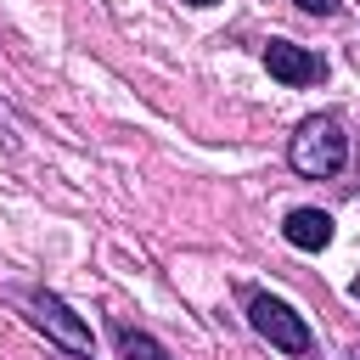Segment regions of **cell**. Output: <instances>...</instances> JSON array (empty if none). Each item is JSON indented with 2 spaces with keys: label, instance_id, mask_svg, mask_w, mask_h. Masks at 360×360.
Wrapping results in <instances>:
<instances>
[{
  "label": "cell",
  "instance_id": "cell-1",
  "mask_svg": "<svg viewBox=\"0 0 360 360\" xmlns=\"http://www.w3.org/2000/svg\"><path fill=\"white\" fill-rule=\"evenodd\" d=\"M287 163H292L304 180H332V174H343V163H349V135H343V124H338L332 112L304 118L298 135H292V146H287Z\"/></svg>",
  "mask_w": 360,
  "mask_h": 360
},
{
  "label": "cell",
  "instance_id": "cell-9",
  "mask_svg": "<svg viewBox=\"0 0 360 360\" xmlns=\"http://www.w3.org/2000/svg\"><path fill=\"white\" fill-rule=\"evenodd\" d=\"M186 6H197V11H202V6H219V0H186Z\"/></svg>",
  "mask_w": 360,
  "mask_h": 360
},
{
  "label": "cell",
  "instance_id": "cell-10",
  "mask_svg": "<svg viewBox=\"0 0 360 360\" xmlns=\"http://www.w3.org/2000/svg\"><path fill=\"white\" fill-rule=\"evenodd\" d=\"M349 360H360V343H354V349H349Z\"/></svg>",
  "mask_w": 360,
  "mask_h": 360
},
{
  "label": "cell",
  "instance_id": "cell-4",
  "mask_svg": "<svg viewBox=\"0 0 360 360\" xmlns=\"http://www.w3.org/2000/svg\"><path fill=\"white\" fill-rule=\"evenodd\" d=\"M264 68H270V79H281V84H321V79H326V62H321L315 51L292 45V39H270V45H264Z\"/></svg>",
  "mask_w": 360,
  "mask_h": 360
},
{
  "label": "cell",
  "instance_id": "cell-5",
  "mask_svg": "<svg viewBox=\"0 0 360 360\" xmlns=\"http://www.w3.org/2000/svg\"><path fill=\"white\" fill-rule=\"evenodd\" d=\"M281 236H287L298 253H321V248L332 242V214H326V208H292V214L281 219Z\"/></svg>",
  "mask_w": 360,
  "mask_h": 360
},
{
  "label": "cell",
  "instance_id": "cell-8",
  "mask_svg": "<svg viewBox=\"0 0 360 360\" xmlns=\"http://www.w3.org/2000/svg\"><path fill=\"white\" fill-rule=\"evenodd\" d=\"M56 360H84V354H73V349H62V354H56Z\"/></svg>",
  "mask_w": 360,
  "mask_h": 360
},
{
  "label": "cell",
  "instance_id": "cell-7",
  "mask_svg": "<svg viewBox=\"0 0 360 360\" xmlns=\"http://www.w3.org/2000/svg\"><path fill=\"white\" fill-rule=\"evenodd\" d=\"M298 11H309V17H332L338 0H298Z\"/></svg>",
  "mask_w": 360,
  "mask_h": 360
},
{
  "label": "cell",
  "instance_id": "cell-6",
  "mask_svg": "<svg viewBox=\"0 0 360 360\" xmlns=\"http://www.w3.org/2000/svg\"><path fill=\"white\" fill-rule=\"evenodd\" d=\"M112 343H118V354H124V360H169V349H163L152 332L129 326V321H118V326H112Z\"/></svg>",
  "mask_w": 360,
  "mask_h": 360
},
{
  "label": "cell",
  "instance_id": "cell-2",
  "mask_svg": "<svg viewBox=\"0 0 360 360\" xmlns=\"http://www.w3.org/2000/svg\"><path fill=\"white\" fill-rule=\"evenodd\" d=\"M248 326L270 343V349H281V354H315V338H309V321L292 309V304H281V298H270V292H253L248 298Z\"/></svg>",
  "mask_w": 360,
  "mask_h": 360
},
{
  "label": "cell",
  "instance_id": "cell-3",
  "mask_svg": "<svg viewBox=\"0 0 360 360\" xmlns=\"http://www.w3.org/2000/svg\"><path fill=\"white\" fill-rule=\"evenodd\" d=\"M34 326L39 332H51L62 349H73V354H90V326L56 298V292H34Z\"/></svg>",
  "mask_w": 360,
  "mask_h": 360
}]
</instances>
